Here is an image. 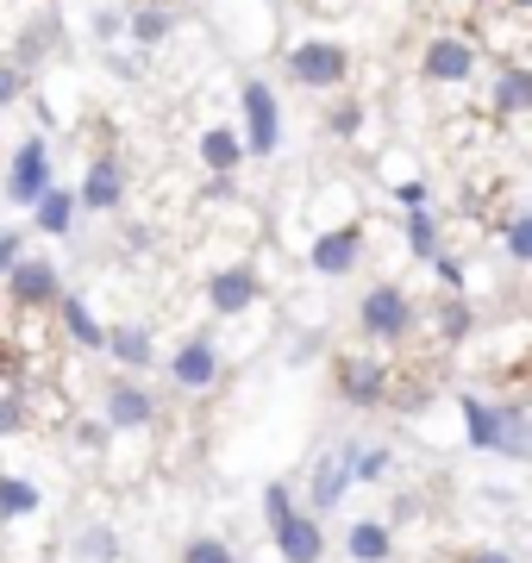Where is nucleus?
<instances>
[{
    "instance_id": "f257e3e1",
    "label": "nucleus",
    "mask_w": 532,
    "mask_h": 563,
    "mask_svg": "<svg viewBox=\"0 0 532 563\" xmlns=\"http://www.w3.org/2000/svg\"><path fill=\"white\" fill-rule=\"evenodd\" d=\"M457 420H464V444L483 457H532V413L527 401H489V395H457Z\"/></svg>"
},
{
    "instance_id": "f03ea898",
    "label": "nucleus",
    "mask_w": 532,
    "mask_h": 563,
    "mask_svg": "<svg viewBox=\"0 0 532 563\" xmlns=\"http://www.w3.org/2000/svg\"><path fill=\"white\" fill-rule=\"evenodd\" d=\"M264 532L282 563H326V526L301 507L295 483H282V476L264 483Z\"/></svg>"
},
{
    "instance_id": "7ed1b4c3",
    "label": "nucleus",
    "mask_w": 532,
    "mask_h": 563,
    "mask_svg": "<svg viewBox=\"0 0 532 563\" xmlns=\"http://www.w3.org/2000/svg\"><path fill=\"white\" fill-rule=\"evenodd\" d=\"M413 332H420V307H413L408 288H401V282H369L364 301H357V339L389 357V351H401Z\"/></svg>"
},
{
    "instance_id": "20e7f679",
    "label": "nucleus",
    "mask_w": 532,
    "mask_h": 563,
    "mask_svg": "<svg viewBox=\"0 0 532 563\" xmlns=\"http://www.w3.org/2000/svg\"><path fill=\"white\" fill-rule=\"evenodd\" d=\"M239 144H245V163H269L276 151H282V95L269 88L264 76H251L245 88H239Z\"/></svg>"
},
{
    "instance_id": "39448f33",
    "label": "nucleus",
    "mask_w": 532,
    "mask_h": 563,
    "mask_svg": "<svg viewBox=\"0 0 532 563\" xmlns=\"http://www.w3.org/2000/svg\"><path fill=\"white\" fill-rule=\"evenodd\" d=\"M332 388L351 413H376V407L395 401V363L383 351H351V357L332 363Z\"/></svg>"
},
{
    "instance_id": "423d86ee",
    "label": "nucleus",
    "mask_w": 532,
    "mask_h": 563,
    "mask_svg": "<svg viewBox=\"0 0 532 563\" xmlns=\"http://www.w3.org/2000/svg\"><path fill=\"white\" fill-rule=\"evenodd\" d=\"M164 376L176 395H213V388L225 383V351L213 332H188V339H176V351H169Z\"/></svg>"
},
{
    "instance_id": "0eeeda50",
    "label": "nucleus",
    "mask_w": 532,
    "mask_h": 563,
    "mask_svg": "<svg viewBox=\"0 0 532 563\" xmlns=\"http://www.w3.org/2000/svg\"><path fill=\"white\" fill-rule=\"evenodd\" d=\"M282 69L295 88H320V95H332V88H345L351 81V51L339 38H295L282 51Z\"/></svg>"
},
{
    "instance_id": "6e6552de",
    "label": "nucleus",
    "mask_w": 532,
    "mask_h": 563,
    "mask_svg": "<svg viewBox=\"0 0 532 563\" xmlns=\"http://www.w3.org/2000/svg\"><path fill=\"white\" fill-rule=\"evenodd\" d=\"M476 69H483V51H476L470 32H432L420 44V81L426 88H464V81H476Z\"/></svg>"
},
{
    "instance_id": "1a4fd4ad",
    "label": "nucleus",
    "mask_w": 532,
    "mask_h": 563,
    "mask_svg": "<svg viewBox=\"0 0 532 563\" xmlns=\"http://www.w3.org/2000/svg\"><path fill=\"white\" fill-rule=\"evenodd\" d=\"M57 181V163H51V139L44 132H32V139L13 144V163H7V176H0V195H7V207H32Z\"/></svg>"
},
{
    "instance_id": "9d476101",
    "label": "nucleus",
    "mask_w": 532,
    "mask_h": 563,
    "mask_svg": "<svg viewBox=\"0 0 532 563\" xmlns=\"http://www.w3.org/2000/svg\"><path fill=\"white\" fill-rule=\"evenodd\" d=\"M207 313L213 320H245L251 307L264 301V276H257V263H220V269H207Z\"/></svg>"
},
{
    "instance_id": "9b49d317",
    "label": "nucleus",
    "mask_w": 532,
    "mask_h": 563,
    "mask_svg": "<svg viewBox=\"0 0 532 563\" xmlns=\"http://www.w3.org/2000/svg\"><path fill=\"white\" fill-rule=\"evenodd\" d=\"M364 220H345V225H320L308 244V269L313 276H326V282H345L364 269Z\"/></svg>"
},
{
    "instance_id": "f8f14e48",
    "label": "nucleus",
    "mask_w": 532,
    "mask_h": 563,
    "mask_svg": "<svg viewBox=\"0 0 532 563\" xmlns=\"http://www.w3.org/2000/svg\"><path fill=\"white\" fill-rule=\"evenodd\" d=\"M101 426L107 432H157V395L144 376H113L101 388Z\"/></svg>"
},
{
    "instance_id": "ddd939ff",
    "label": "nucleus",
    "mask_w": 532,
    "mask_h": 563,
    "mask_svg": "<svg viewBox=\"0 0 532 563\" xmlns=\"http://www.w3.org/2000/svg\"><path fill=\"white\" fill-rule=\"evenodd\" d=\"M0 282H7V301H13V313H51V307L63 301V269L51 257H20Z\"/></svg>"
},
{
    "instance_id": "4468645a",
    "label": "nucleus",
    "mask_w": 532,
    "mask_h": 563,
    "mask_svg": "<svg viewBox=\"0 0 532 563\" xmlns=\"http://www.w3.org/2000/svg\"><path fill=\"white\" fill-rule=\"evenodd\" d=\"M101 357L113 363L120 376H144V369H157V332H151V320H107Z\"/></svg>"
},
{
    "instance_id": "2eb2a0df",
    "label": "nucleus",
    "mask_w": 532,
    "mask_h": 563,
    "mask_svg": "<svg viewBox=\"0 0 532 563\" xmlns=\"http://www.w3.org/2000/svg\"><path fill=\"white\" fill-rule=\"evenodd\" d=\"M125 181H132V169H125L120 157H95L82 169V181L69 188V195H76V213H120L125 207Z\"/></svg>"
},
{
    "instance_id": "dca6fc26",
    "label": "nucleus",
    "mask_w": 532,
    "mask_h": 563,
    "mask_svg": "<svg viewBox=\"0 0 532 563\" xmlns=\"http://www.w3.org/2000/svg\"><path fill=\"white\" fill-rule=\"evenodd\" d=\"M351 495V463H345V444H326V451H320V457L308 463V514L313 520H326L332 507L345 501Z\"/></svg>"
},
{
    "instance_id": "f3484780",
    "label": "nucleus",
    "mask_w": 532,
    "mask_h": 563,
    "mask_svg": "<svg viewBox=\"0 0 532 563\" xmlns=\"http://www.w3.org/2000/svg\"><path fill=\"white\" fill-rule=\"evenodd\" d=\"M195 157H201V169L213 176V188H232V176L245 169V144H239V125H232V120L201 125V139H195Z\"/></svg>"
},
{
    "instance_id": "a211bd4d",
    "label": "nucleus",
    "mask_w": 532,
    "mask_h": 563,
    "mask_svg": "<svg viewBox=\"0 0 532 563\" xmlns=\"http://www.w3.org/2000/svg\"><path fill=\"white\" fill-rule=\"evenodd\" d=\"M51 313H57V332H63V344H69V351H88V357H101L107 320L95 313V301H88V295H69V288H63V301L51 307Z\"/></svg>"
},
{
    "instance_id": "6ab92c4d",
    "label": "nucleus",
    "mask_w": 532,
    "mask_h": 563,
    "mask_svg": "<svg viewBox=\"0 0 532 563\" xmlns=\"http://www.w3.org/2000/svg\"><path fill=\"white\" fill-rule=\"evenodd\" d=\"M532 107V69L520 57H501L489 69V113L495 120H520Z\"/></svg>"
},
{
    "instance_id": "aec40b11",
    "label": "nucleus",
    "mask_w": 532,
    "mask_h": 563,
    "mask_svg": "<svg viewBox=\"0 0 532 563\" xmlns=\"http://www.w3.org/2000/svg\"><path fill=\"white\" fill-rule=\"evenodd\" d=\"M345 563H395V520L389 514H357L345 526Z\"/></svg>"
},
{
    "instance_id": "412c9836",
    "label": "nucleus",
    "mask_w": 532,
    "mask_h": 563,
    "mask_svg": "<svg viewBox=\"0 0 532 563\" xmlns=\"http://www.w3.org/2000/svg\"><path fill=\"white\" fill-rule=\"evenodd\" d=\"M176 7H157V0H144V7H132L125 13V38H132V51H157V44L176 38Z\"/></svg>"
},
{
    "instance_id": "4be33fe9",
    "label": "nucleus",
    "mask_w": 532,
    "mask_h": 563,
    "mask_svg": "<svg viewBox=\"0 0 532 563\" xmlns=\"http://www.w3.org/2000/svg\"><path fill=\"white\" fill-rule=\"evenodd\" d=\"M44 514V488L20 470H0V526H25Z\"/></svg>"
},
{
    "instance_id": "5701e85b",
    "label": "nucleus",
    "mask_w": 532,
    "mask_h": 563,
    "mask_svg": "<svg viewBox=\"0 0 532 563\" xmlns=\"http://www.w3.org/2000/svg\"><path fill=\"white\" fill-rule=\"evenodd\" d=\"M25 213H32V225H38L44 239H69V225H76V195H69L63 181H51Z\"/></svg>"
},
{
    "instance_id": "b1692460",
    "label": "nucleus",
    "mask_w": 532,
    "mask_h": 563,
    "mask_svg": "<svg viewBox=\"0 0 532 563\" xmlns=\"http://www.w3.org/2000/svg\"><path fill=\"white\" fill-rule=\"evenodd\" d=\"M345 463H351V488H383L395 476V444H345Z\"/></svg>"
},
{
    "instance_id": "393cba45",
    "label": "nucleus",
    "mask_w": 532,
    "mask_h": 563,
    "mask_svg": "<svg viewBox=\"0 0 532 563\" xmlns=\"http://www.w3.org/2000/svg\"><path fill=\"white\" fill-rule=\"evenodd\" d=\"M401 244H408L413 263H432L439 251H445V225H439V213H432V207H413V213H401Z\"/></svg>"
},
{
    "instance_id": "a878e982",
    "label": "nucleus",
    "mask_w": 532,
    "mask_h": 563,
    "mask_svg": "<svg viewBox=\"0 0 532 563\" xmlns=\"http://www.w3.org/2000/svg\"><path fill=\"white\" fill-rule=\"evenodd\" d=\"M432 332H439V344H470L476 339L470 295H445V301H439V313H432Z\"/></svg>"
},
{
    "instance_id": "bb28decb",
    "label": "nucleus",
    "mask_w": 532,
    "mask_h": 563,
    "mask_svg": "<svg viewBox=\"0 0 532 563\" xmlns=\"http://www.w3.org/2000/svg\"><path fill=\"white\" fill-rule=\"evenodd\" d=\"M32 432V388L25 383H7L0 388V444H13Z\"/></svg>"
},
{
    "instance_id": "cd10ccee",
    "label": "nucleus",
    "mask_w": 532,
    "mask_h": 563,
    "mask_svg": "<svg viewBox=\"0 0 532 563\" xmlns=\"http://www.w3.org/2000/svg\"><path fill=\"white\" fill-rule=\"evenodd\" d=\"M176 563H239V544L225 539V532H195V539H182Z\"/></svg>"
},
{
    "instance_id": "c85d7f7f",
    "label": "nucleus",
    "mask_w": 532,
    "mask_h": 563,
    "mask_svg": "<svg viewBox=\"0 0 532 563\" xmlns=\"http://www.w3.org/2000/svg\"><path fill=\"white\" fill-rule=\"evenodd\" d=\"M364 120H369V107H364V101H351V95H345V101H332V107H326V120H320V125H326V139L351 144L357 132H364Z\"/></svg>"
},
{
    "instance_id": "c756f323",
    "label": "nucleus",
    "mask_w": 532,
    "mask_h": 563,
    "mask_svg": "<svg viewBox=\"0 0 532 563\" xmlns=\"http://www.w3.org/2000/svg\"><path fill=\"white\" fill-rule=\"evenodd\" d=\"M76 551H82V563H113V558H120V532H113L107 520H95V526H82Z\"/></svg>"
},
{
    "instance_id": "7c9ffc66",
    "label": "nucleus",
    "mask_w": 532,
    "mask_h": 563,
    "mask_svg": "<svg viewBox=\"0 0 532 563\" xmlns=\"http://www.w3.org/2000/svg\"><path fill=\"white\" fill-rule=\"evenodd\" d=\"M501 244H508V263H532V213H508L501 220Z\"/></svg>"
},
{
    "instance_id": "2f4dec72",
    "label": "nucleus",
    "mask_w": 532,
    "mask_h": 563,
    "mask_svg": "<svg viewBox=\"0 0 532 563\" xmlns=\"http://www.w3.org/2000/svg\"><path fill=\"white\" fill-rule=\"evenodd\" d=\"M426 269L439 276V288H445V295H464V288H470V263L451 257V251H439V257H432Z\"/></svg>"
},
{
    "instance_id": "473e14b6",
    "label": "nucleus",
    "mask_w": 532,
    "mask_h": 563,
    "mask_svg": "<svg viewBox=\"0 0 532 563\" xmlns=\"http://www.w3.org/2000/svg\"><path fill=\"white\" fill-rule=\"evenodd\" d=\"M395 207H401V213H413V207H432V181H426V176L395 181Z\"/></svg>"
},
{
    "instance_id": "72a5a7b5",
    "label": "nucleus",
    "mask_w": 532,
    "mask_h": 563,
    "mask_svg": "<svg viewBox=\"0 0 532 563\" xmlns=\"http://www.w3.org/2000/svg\"><path fill=\"white\" fill-rule=\"evenodd\" d=\"M20 95H25V69L13 57H0V113H7V107H20Z\"/></svg>"
},
{
    "instance_id": "f704fd0d",
    "label": "nucleus",
    "mask_w": 532,
    "mask_h": 563,
    "mask_svg": "<svg viewBox=\"0 0 532 563\" xmlns=\"http://www.w3.org/2000/svg\"><path fill=\"white\" fill-rule=\"evenodd\" d=\"M7 383H25V363H20V351H13V339L0 332V388Z\"/></svg>"
},
{
    "instance_id": "c9c22d12",
    "label": "nucleus",
    "mask_w": 532,
    "mask_h": 563,
    "mask_svg": "<svg viewBox=\"0 0 532 563\" xmlns=\"http://www.w3.org/2000/svg\"><path fill=\"white\" fill-rule=\"evenodd\" d=\"M95 38H101V44L125 38V13H113V7H107V13H95Z\"/></svg>"
},
{
    "instance_id": "e433bc0d",
    "label": "nucleus",
    "mask_w": 532,
    "mask_h": 563,
    "mask_svg": "<svg viewBox=\"0 0 532 563\" xmlns=\"http://www.w3.org/2000/svg\"><path fill=\"white\" fill-rule=\"evenodd\" d=\"M107 69H113V76H144V51H113Z\"/></svg>"
},
{
    "instance_id": "4c0bfd02",
    "label": "nucleus",
    "mask_w": 532,
    "mask_h": 563,
    "mask_svg": "<svg viewBox=\"0 0 532 563\" xmlns=\"http://www.w3.org/2000/svg\"><path fill=\"white\" fill-rule=\"evenodd\" d=\"M464 563H520V558L508 544H476V551H464Z\"/></svg>"
},
{
    "instance_id": "58836bf2",
    "label": "nucleus",
    "mask_w": 532,
    "mask_h": 563,
    "mask_svg": "<svg viewBox=\"0 0 532 563\" xmlns=\"http://www.w3.org/2000/svg\"><path fill=\"white\" fill-rule=\"evenodd\" d=\"M20 257H25V239H20V232H0V276H7Z\"/></svg>"
},
{
    "instance_id": "ea45409f",
    "label": "nucleus",
    "mask_w": 532,
    "mask_h": 563,
    "mask_svg": "<svg viewBox=\"0 0 532 563\" xmlns=\"http://www.w3.org/2000/svg\"><path fill=\"white\" fill-rule=\"evenodd\" d=\"M76 444L101 451V444H107V426H101V420H76Z\"/></svg>"
},
{
    "instance_id": "a19ab883",
    "label": "nucleus",
    "mask_w": 532,
    "mask_h": 563,
    "mask_svg": "<svg viewBox=\"0 0 532 563\" xmlns=\"http://www.w3.org/2000/svg\"><path fill=\"white\" fill-rule=\"evenodd\" d=\"M508 13H532V0H508Z\"/></svg>"
},
{
    "instance_id": "79ce46f5",
    "label": "nucleus",
    "mask_w": 532,
    "mask_h": 563,
    "mask_svg": "<svg viewBox=\"0 0 532 563\" xmlns=\"http://www.w3.org/2000/svg\"><path fill=\"white\" fill-rule=\"evenodd\" d=\"M157 7H176V0H157Z\"/></svg>"
}]
</instances>
